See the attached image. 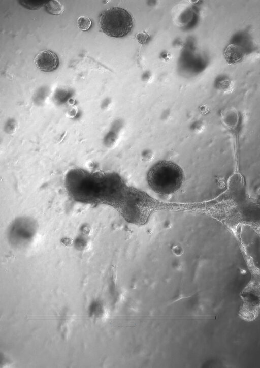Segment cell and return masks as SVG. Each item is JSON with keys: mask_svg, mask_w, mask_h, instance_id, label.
I'll use <instances>...</instances> for the list:
<instances>
[{"mask_svg": "<svg viewBox=\"0 0 260 368\" xmlns=\"http://www.w3.org/2000/svg\"><path fill=\"white\" fill-rule=\"evenodd\" d=\"M119 181L110 174L74 169L67 173L64 182L69 196L75 202L108 205L119 212L125 200L120 193Z\"/></svg>", "mask_w": 260, "mask_h": 368, "instance_id": "obj_1", "label": "cell"}, {"mask_svg": "<svg viewBox=\"0 0 260 368\" xmlns=\"http://www.w3.org/2000/svg\"><path fill=\"white\" fill-rule=\"evenodd\" d=\"M184 173L177 164L168 161H161L155 164L149 170L147 180L151 189L162 195H171L181 188Z\"/></svg>", "mask_w": 260, "mask_h": 368, "instance_id": "obj_2", "label": "cell"}, {"mask_svg": "<svg viewBox=\"0 0 260 368\" xmlns=\"http://www.w3.org/2000/svg\"><path fill=\"white\" fill-rule=\"evenodd\" d=\"M99 26L101 30L108 36L121 38L131 32L133 20L125 9L112 7L103 11L100 15Z\"/></svg>", "mask_w": 260, "mask_h": 368, "instance_id": "obj_3", "label": "cell"}, {"mask_svg": "<svg viewBox=\"0 0 260 368\" xmlns=\"http://www.w3.org/2000/svg\"><path fill=\"white\" fill-rule=\"evenodd\" d=\"M36 232V222L31 218L21 217L16 219L10 226L8 239L12 245L23 247L32 241Z\"/></svg>", "mask_w": 260, "mask_h": 368, "instance_id": "obj_4", "label": "cell"}, {"mask_svg": "<svg viewBox=\"0 0 260 368\" xmlns=\"http://www.w3.org/2000/svg\"><path fill=\"white\" fill-rule=\"evenodd\" d=\"M241 296L243 302L241 314L244 318L252 320L260 308V286H248Z\"/></svg>", "mask_w": 260, "mask_h": 368, "instance_id": "obj_5", "label": "cell"}, {"mask_svg": "<svg viewBox=\"0 0 260 368\" xmlns=\"http://www.w3.org/2000/svg\"><path fill=\"white\" fill-rule=\"evenodd\" d=\"M34 62L38 69L45 72L56 70L59 64L56 54L49 50H43L39 52L36 56Z\"/></svg>", "mask_w": 260, "mask_h": 368, "instance_id": "obj_6", "label": "cell"}, {"mask_svg": "<svg viewBox=\"0 0 260 368\" xmlns=\"http://www.w3.org/2000/svg\"><path fill=\"white\" fill-rule=\"evenodd\" d=\"M223 54L229 65H234L241 62L244 56L243 49L233 44H230L226 47Z\"/></svg>", "mask_w": 260, "mask_h": 368, "instance_id": "obj_7", "label": "cell"}, {"mask_svg": "<svg viewBox=\"0 0 260 368\" xmlns=\"http://www.w3.org/2000/svg\"><path fill=\"white\" fill-rule=\"evenodd\" d=\"M46 11L50 14L59 15L61 14L63 11V7L58 1H51L45 5Z\"/></svg>", "mask_w": 260, "mask_h": 368, "instance_id": "obj_8", "label": "cell"}, {"mask_svg": "<svg viewBox=\"0 0 260 368\" xmlns=\"http://www.w3.org/2000/svg\"><path fill=\"white\" fill-rule=\"evenodd\" d=\"M92 22L90 18L85 16H80L77 20V25L83 31H87L90 29Z\"/></svg>", "mask_w": 260, "mask_h": 368, "instance_id": "obj_9", "label": "cell"}, {"mask_svg": "<svg viewBox=\"0 0 260 368\" xmlns=\"http://www.w3.org/2000/svg\"><path fill=\"white\" fill-rule=\"evenodd\" d=\"M16 123L15 121L10 120L5 125V130L8 133H13L16 130Z\"/></svg>", "mask_w": 260, "mask_h": 368, "instance_id": "obj_10", "label": "cell"}, {"mask_svg": "<svg viewBox=\"0 0 260 368\" xmlns=\"http://www.w3.org/2000/svg\"><path fill=\"white\" fill-rule=\"evenodd\" d=\"M200 110L202 111V112H204L205 113V112H206L208 111V108L206 106H203L201 107Z\"/></svg>", "mask_w": 260, "mask_h": 368, "instance_id": "obj_11", "label": "cell"}]
</instances>
